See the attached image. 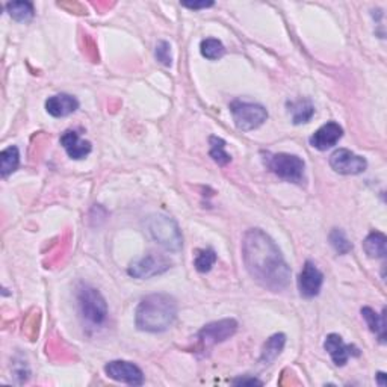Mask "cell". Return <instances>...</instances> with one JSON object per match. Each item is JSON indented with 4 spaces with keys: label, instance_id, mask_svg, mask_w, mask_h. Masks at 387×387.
<instances>
[{
    "label": "cell",
    "instance_id": "cell-23",
    "mask_svg": "<svg viewBox=\"0 0 387 387\" xmlns=\"http://www.w3.org/2000/svg\"><path fill=\"white\" fill-rule=\"evenodd\" d=\"M209 144H211L209 155L216 164L224 167L232 161V156L225 152V141L223 138H218V136H211Z\"/></svg>",
    "mask_w": 387,
    "mask_h": 387
},
{
    "label": "cell",
    "instance_id": "cell-13",
    "mask_svg": "<svg viewBox=\"0 0 387 387\" xmlns=\"http://www.w3.org/2000/svg\"><path fill=\"white\" fill-rule=\"evenodd\" d=\"M342 136H344L342 126H339V124L335 121H330L318 129L310 136L309 141L313 149L325 152L328 149H332V147H335L340 140H342Z\"/></svg>",
    "mask_w": 387,
    "mask_h": 387
},
{
    "label": "cell",
    "instance_id": "cell-25",
    "mask_svg": "<svg viewBox=\"0 0 387 387\" xmlns=\"http://www.w3.org/2000/svg\"><path fill=\"white\" fill-rule=\"evenodd\" d=\"M330 242H332L333 248L339 254H347L348 252H351V248H352L347 235L340 229L332 230V233H330Z\"/></svg>",
    "mask_w": 387,
    "mask_h": 387
},
{
    "label": "cell",
    "instance_id": "cell-14",
    "mask_svg": "<svg viewBox=\"0 0 387 387\" xmlns=\"http://www.w3.org/2000/svg\"><path fill=\"white\" fill-rule=\"evenodd\" d=\"M61 145L65 149L67 155L74 161H81L93 150L89 141L82 140L76 130H67L61 136Z\"/></svg>",
    "mask_w": 387,
    "mask_h": 387
},
{
    "label": "cell",
    "instance_id": "cell-4",
    "mask_svg": "<svg viewBox=\"0 0 387 387\" xmlns=\"http://www.w3.org/2000/svg\"><path fill=\"white\" fill-rule=\"evenodd\" d=\"M77 304L84 320L93 325H101L108 320V304L96 288L82 284L77 289Z\"/></svg>",
    "mask_w": 387,
    "mask_h": 387
},
{
    "label": "cell",
    "instance_id": "cell-10",
    "mask_svg": "<svg viewBox=\"0 0 387 387\" xmlns=\"http://www.w3.org/2000/svg\"><path fill=\"white\" fill-rule=\"evenodd\" d=\"M105 372L109 378L129 384V386H142L144 384V374L142 371L130 361L124 360H113L109 361L105 366Z\"/></svg>",
    "mask_w": 387,
    "mask_h": 387
},
{
    "label": "cell",
    "instance_id": "cell-20",
    "mask_svg": "<svg viewBox=\"0 0 387 387\" xmlns=\"http://www.w3.org/2000/svg\"><path fill=\"white\" fill-rule=\"evenodd\" d=\"M18 165H20V153L16 145L8 147V149H5L2 153H0V173H2L4 179L17 172Z\"/></svg>",
    "mask_w": 387,
    "mask_h": 387
},
{
    "label": "cell",
    "instance_id": "cell-22",
    "mask_svg": "<svg viewBox=\"0 0 387 387\" xmlns=\"http://www.w3.org/2000/svg\"><path fill=\"white\" fill-rule=\"evenodd\" d=\"M200 52L206 60L216 61V60L223 58L224 53H225V47L220 40L206 38V40H203L200 44Z\"/></svg>",
    "mask_w": 387,
    "mask_h": 387
},
{
    "label": "cell",
    "instance_id": "cell-26",
    "mask_svg": "<svg viewBox=\"0 0 387 387\" xmlns=\"http://www.w3.org/2000/svg\"><path fill=\"white\" fill-rule=\"evenodd\" d=\"M155 55L157 61L164 64L165 67H172L173 64V56H172V45H169L168 41H159L156 44V50Z\"/></svg>",
    "mask_w": 387,
    "mask_h": 387
},
{
    "label": "cell",
    "instance_id": "cell-5",
    "mask_svg": "<svg viewBox=\"0 0 387 387\" xmlns=\"http://www.w3.org/2000/svg\"><path fill=\"white\" fill-rule=\"evenodd\" d=\"M265 164L271 172L279 176L281 180H286L297 185H301L304 181L305 164L297 155L289 153L268 155V157L265 159Z\"/></svg>",
    "mask_w": 387,
    "mask_h": 387
},
{
    "label": "cell",
    "instance_id": "cell-3",
    "mask_svg": "<svg viewBox=\"0 0 387 387\" xmlns=\"http://www.w3.org/2000/svg\"><path fill=\"white\" fill-rule=\"evenodd\" d=\"M145 229L156 244L164 247L168 252H180L184 247V236L177 223L167 215H152L145 220Z\"/></svg>",
    "mask_w": 387,
    "mask_h": 387
},
{
    "label": "cell",
    "instance_id": "cell-16",
    "mask_svg": "<svg viewBox=\"0 0 387 387\" xmlns=\"http://www.w3.org/2000/svg\"><path fill=\"white\" fill-rule=\"evenodd\" d=\"M361 316L366 321L371 332L378 337L380 344H386V312L383 310V313L378 315L371 307H363Z\"/></svg>",
    "mask_w": 387,
    "mask_h": 387
},
{
    "label": "cell",
    "instance_id": "cell-11",
    "mask_svg": "<svg viewBox=\"0 0 387 387\" xmlns=\"http://www.w3.org/2000/svg\"><path fill=\"white\" fill-rule=\"evenodd\" d=\"M324 283V274L316 268L313 262L307 260L300 276H298V291L304 298H313L320 295Z\"/></svg>",
    "mask_w": 387,
    "mask_h": 387
},
{
    "label": "cell",
    "instance_id": "cell-7",
    "mask_svg": "<svg viewBox=\"0 0 387 387\" xmlns=\"http://www.w3.org/2000/svg\"><path fill=\"white\" fill-rule=\"evenodd\" d=\"M237 330V322L232 318L227 320L215 321L208 325H204L198 332V342L203 349H209L221 342H225L227 339H230Z\"/></svg>",
    "mask_w": 387,
    "mask_h": 387
},
{
    "label": "cell",
    "instance_id": "cell-19",
    "mask_svg": "<svg viewBox=\"0 0 387 387\" xmlns=\"http://www.w3.org/2000/svg\"><path fill=\"white\" fill-rule=\"evenodd\" d=\"M288 108H289V113L292 116V121H293L295 126L309 123L312 120V117L315 116V106L312 105V101L307 100V99L291 101Z\"/></svg>",
    "mask_w": 387,
    "mask_h": 387
},
{
    "label": "cell",
    "instance_id": "cell-29",
    "mask_svg": "<svg viewBox=\"0 0 387 387\" xmlns=\"http://www.w3.org/2000/svg\"><path fill=\"white\" fill-rule=\"evenodd\" d=\"M384 378H386V374H384V372H378V374H377V381H378V386H381V387H384V386H386Z\"/></svg>",
    "mask_w": 387,
    "mask_h": 387
},
{
    "label": "cell",
    "instance_id": "cell-18",
    "mask_svg": "<svg viewBox=\"0 0 387 387\" xmlns=\"http://www.w3.org/2000/svg\"><path fill=\"white\" fill-rule=\"evenodd\" d=\"M363 249L371 259H384L387 254V237L381 232H372L363 241Z\"/></svg>",
    "mask_w": 387,
    "mask_h": 387
},
{
    "label": "cell",
    "instance_id": "cell-17",
    "mask_svg": "<svg viewBox=\"0 0 387 387\" xmlns=\"http://www.w3.org/2000/svg\"><path fill=\"white\" fill-rule=\"evenodd\" d=\"M284 344H286V336H284L283 333L271 336L265 342L264 348H262V354H260L262 365L265 366L271 365V363L281 354Z\"/></svg>",
    "mask_w": 387,
    "mask_h": 387
},
{
    "label": "cell",
    "instance_id": "cell-12",
    "mask_svg": "<svg viewBox=\"0 0 387 387\" xmlns=\"http://www.w3.org/2000/svg\"><path fill=\"white\" fill-rule=\"evenodd\" d=\"M324 348L335 361L336 366H345L349 357L360 356L359 348H356L354 345H347L344 339L336 333H332L325 337Z\"/></svg>",
    "mask_w": 387,
    "mask_h": 387
},
{
    "label": "cell",
    "instance_id": "cell-2",
    "mask_svg": "<svg viewBox=\"0 0 387 387\" xmlns=\"http://www.w3.org/2000/svg\"><path fill=\"white\" fill-rule=\"evenodd\" d=\"M177 316V303L167 293H153L136 307L135 324L141 332L162 333L173 325Z\"/></svg>",
    "mask_w": 387,
    "mask_h": 387
},
{
    "label": "cell",
    "instance_id": "cell-15",
    "mask_svg": "<svg viewBox=\"0 0 387 387\" xmlns=\"http://www.w3.org/2000/svg\"><path fill=\"white\" fill-rule=\"evenodd\" d=\"M45 109L55 118H64L79 109V101L70 94H56L45 101Z\"/></svg>",
    "mask_w": 387,
    "mask_h": 387
},
{
    "label": "cell",
    "instance_id": "cell-8",
    "mask_svg": "<svg viewBox=\"0 0 387 387\" xmlns=\"http://www.w3.org/2000/svg\"><path fill=\"white\" fill-rule=\"evenodd\" d=\"M172 260L162 254H149L133 262L128 272L130 277L135 279H152L155 276L164 274L172 268Z\"/></svg>",
    "mask_w": 387,
    "mask_h": 387
},
{
    "label": "cell",
    "instance_id": "cell-24",
    "mask_svg": "<svg viewBox=\"0 0 387 387\" xmlns=\"http://www.w3.org/2000/svg\"><path fill=\"white\" fill-rule=\"evenodd\" d=\"M215 262H216L215 249L204 248V249H198L197 252L196 260H194V267H196V269L198 272H201V274H206V272H209L212 269Z\"/></svg>",
    "mask_w": 387,
    "mask_h": 387
},
{
    "label": "cell",
    "instance_id": "cell-21",
    "mask_svg": "<svg viewBox=\"0 0 387 387\" xmlns=\"http://www.w3.org/2000/svg\"><path fill=\"white\" fill-rule=\"evenodd\" d=\"M6 13L16 21H29L33 18V5L30 2H9L6 4Z\"/></svg>",
    "mask_w": 387,
    "mask_h": 387
},
{
    "label": "cell",
    "instance_id": "cell-6",
    "mask_svg": "<svg viewBox=\"0 0 387 387\" xmlns=\"http://www.w3.org/2000/svg\"><path fill=\"white\" fill-rule=\"evenodd\" d=\"M230 112L236 128L244 132L254 130L268 120V111L259 103L235 100L230 103Z\"/></svg>",
    "mask_w": 387,
    "mask_h": 387
},
{
    "label": "cell",
    "instance_id": "cell-27",
    "mask_svg": "<svg viewBox=\"0 0 387 387\" xmlns=\"http://www.w3.org/2000/svg\"><path fill=\"white\" fill-rule=\"evenodd\" d=\"M232 384H235V386H262L264 383L254 377H241V378L233 380Z\"/></svg>",
    "mask_w": 387,
    "mask_h": 387
},
{
    "label": "cell",
    "instance_id": "cell-28",
    "mask_svg": "<svg viewBox=\"0 0 387 387\" xmlns=\"http://www.w3.org/2000/svg\"><path fill=\"white\" fill-rule=\"evenodd\" d=\"M185 8H189V9H203V8H211L213 6V2H194V4H181Z\"/></svg>",
    "mask_w": 387,
    "mask_h": 387
},
{
    "label": "cell",
    "instance_id": "cell-1",
    "mask_svg": "<svg viewBox=\"0 0 387 387\" xmlns=\"http://www.w3.org/2000/svg\"><path fill=\"white\" fill-rule=\"evenodd\" d=\"M242 259L248 274L262 288L280 292L289 286L291 268L276 242L260 229H252L242 239Z\"/></svg>",
    "mask_w": 387,
    "mask_h": 387
},
{
    "label": "cell",
    "instance_id": "cell-9",
    "mask_svg": "<svg viewBox=\"0 0 387 387\" xmlns=\"http://www.w3.org/2000/svg\"><path fill=\"white\" fill-rule=\"evenodd\" d=\"M330 167H332L337 174L356 176L365 172L368 168V162L365 157L352 153L348 149H339L330 156Z\"/></svg>",
    "mask_w": 387,
    "mask_h": 387
}]
</instances>
